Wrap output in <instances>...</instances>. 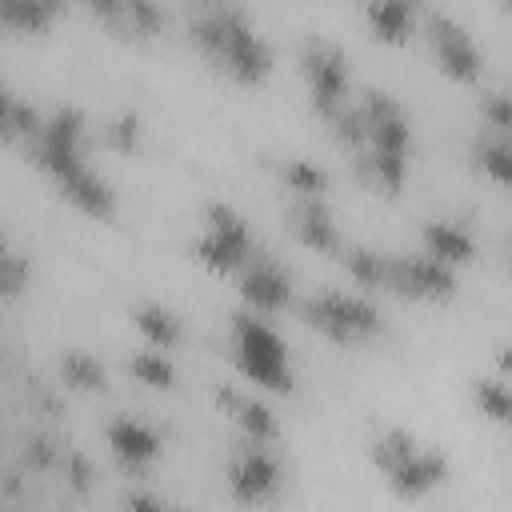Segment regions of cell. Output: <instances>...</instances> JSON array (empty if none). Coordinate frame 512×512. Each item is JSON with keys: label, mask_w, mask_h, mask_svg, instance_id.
<instances>
[{"label": "cell", "mask_w": 512, "mask_h": 512, "mask_svg": "<svg viewBox=\"0 0 512 512\" xmlns=\"http://www.w3.org/2000/svg\"><path fill=\"white\" fill-rule=\"evenodd\" d=\"M192 40L204 48V56L224 68L228 76L252 84V80H264L268 68H272V48L268 40L248 24V12L236 8V4H208L192 16L188 24Z\"/></svg>", "instance_id": "cell-1"}, {"label": "cell", "mask_w": 512, "mask_h": 512, "mask_svg": "<svg viewBox=\"0 0 512 512\" xmlns=\"http://www.w3.org/2000/svg\"><path fill=\"white\" fill-rule=\"evenodd\" d=\"M228 348L236 368L268 388V392H288L292 388V364H288V348L280 340V332L260 316V312H236L232 316V332H228Z\"/></svg>", "instance_id": "cell-2"}, {"label": "cell", "mask_w": 512, "mask_h": 512, "mask_svg": "<svg viewBox=\"0 0 512 512\" xmlns=\"http://www.w3.org/2000/svg\"><path fill=\"white\" fill-rule=\"evenodd\" d=\"M304 320L324 332L328 340L336 344H356V340H368L376 328H380V312L364 300V296H348V292H336V288H324L316 296H308L300 304Z\"/></svg>", "instance_id": "cell-3"}, {"label": "cell", "mask_w": 512, "mask_h": 512, "mask_svg": "<svg viewBox=\"0 0 512 512\" xmlns=\"http://www.w3.org/2000/svg\"><path fill=\"white\" fill-rule=\"evenodd\" d=\"M248 256H252L248 220L232 204L212 200L208 212H204V232L196 240V260L208 264L212 272H236Z\"/></svg>", "instance_id": "cell-4"}, {"label": "cell", "mask_w": 512, "mask_h": 512, "mask_svg": "<svg viewBox=\"0 0 512 512\" xmlns=\"http://www.w3.org/2000/svg\"><path fill=\"white\" fill-rule=\"evenodd\" d=\"M24 144H28V156L44 172L60 176V172H68L72 164L84 160V116L76 108H56L40 120V128Z\"/></svg>", "instance_id": "cell-5"}, {"label": "cell", "mask_w": 512, "mask_h": 512, "mask_svg": "<svg viewBox=\"0 0 512 512\" xmlns=\"http://www.w3.org/2000/svg\"><path fill=\"white\" fill-rule=\"evenodd\" d=\"M300 64H304L316 112L332 116L344 104V92H348V60H344V52L324 36H308L304 52H300Z\"/></svg>", "instance_id": "cell-6"}, {"label": "cell", "mask_w": 512, "mask_h": 512, "mask_svg": "<svg viewBox=\"0 0 512 512\" xmlns=\"http://www.w3.org/2000/svg\"><path fill=\"white\" fill-rule=\"evenodd\" d=\"M228 488L240 504H264L280 488V460L264 440H244L228 460Z\"/></svg>", "instance_id": "cell-7"}, {"label": "cell", "mask_w": 512, "mask_h": 512, "mask_svg": "<svg viewBox=\"0 0 512 512\" xmlns=\"http://www.w3.org/2000/svg\"><path fill=\"white\" fill-rule=\"evenodd\" d=\"M384 288L412 296V300H444L456 288V276L448 264L432 256H392L384 260Z\"/></svg>", "instance_id": "cell-8"}, {"label": "cell", "mask_w": 512, "mask_h": 512, "mask_svg": "<svg viewBox=\"0 0 512 512\" xmlns=\"http://www.w3.org/2000/svg\"><path fill=\"white\" fill-rule=\"evenodd\" d=\"M364 116V148L360 152H380V156H408V116L396 104V96L372 88L360 100Z\"/></svg>", "instance_id": "cell-9"}, {"label": "cell", "mask_w": 512, "mask_h": 512, "mask_svg": "<svg viewBox=\"0 0 512 512\" xmlns=\"http://www.w3.org/2000/svg\"><path fill=\"white\" fill-rule=\"evenodd\" d=\"M240 272V296L256 308V312H276L292 300V280L284 272V264L260 248H252V256L236 268Z\"/></svg>", "instance_id": "cell-10"}, {"label": "cell", "mask_w": 512, "mask_h": 512, "mask_svg": "<svg viewBox=\"0 0 512 512\" xmlns=\"http://www.w3.org/2000/svg\"><path fill=\"white\" fill-rule=\"evenodd\" d=\"M428 40L432 52L440 60V68L456 80H476L480 76V48L472 44V36L464 32V24L448 12H432L428 16Z\"/></svg>", "instance_id": "cell-11"}, {"label": "cell", "mask_w": 512, "mask_h": 512, "mask_svg": "<svg viewBox=\"0 0 512 512\" xmlns=\"http://www.w3.org/2000/svg\"><path fill=\"white\" fill-rule=\"evenodd\" d=\"M288 224L296 232L300 244L316 248V252H340V228L332 220V208L324 204V196H296L292 200V212H288Z\"/></svg>", "instance_id": "cell-12"}, {"label": "cell", "mask_w": 512, "mask_h": 512, "mask_svg": "<svg viewBox=\"0 0 512 512\" xmlns=\"http://www.w3.org/2000/svg\"><path fill=\"white\" fill-rule=\"evenodd\" d=\"M56 184H60V192H64L80 212H88V216H96V220H108V216L116 212V192H112L108 180H104L96 168H88L84 160L72 164L68 172H60Z\"/></svg>", "instance_id": "cell-13"}, {"label": "cell", "mask_w": 512, "mask_h": 512, "mask_svg": "<svg viewBox=\"0 0 512 512\" xmlns=\"http://www.w3.org/2000/svg\"><path fill=\"white\" fill-rule=\"evenodd\" d=\"M108 448L116 452L120 464L144 468L148 460L160 456V432L152 424H144L140 416H116L108 424Z\"/></svg>", "instance_id": "cell-14"}, {"label": "cell", "mask_w": 512, "mask_h": 512, "mask_svg": "<svg viewBox=\"0 0 512 512\" xmlns=\"http://www.w3.org/2000/svg\"><path fill=\"white\" fill-rule=\"evenodd\" d=\"M444 472H448V460L436 452V448H416L400 468H392L388 472V484H392V492H400V496H424L428 488H436L440 480H444Z\"/></svg>", "instance_id": "cell-15"}, {"label": "cell", "mask_w": 512, "mask_h": 512, "mask_svg": "<svg viewBox=\"0 0 512 512\" xmlns=\"http://www.w3.org/2000/svg\"><path fill=\"white\" fill-rule=\"evenodd\" d=\"M216 400H220V408L244 428L248 440H264V444H268V440L276 436V416H272V408H268L264 400H256V396H248V392H236V388H220Z\"/></svg>", "instance_id": "cell-16"}, {"label": "cell", "mask_w": 512, "mask_h": 512, "mask_svg": "<svg viewBox=\"0 0 512 512\" xmlns=\"http://www.w3.org/2000/svg\"><path fill=\"white\" fill-rule=\"evenodd\" d=\"M424 256L440 260V264H468L472 260V236L464 224H452V220H432L424 228Z\"/></svg>", "instance_id": "cell-17"}, {"label": "cell", "mask_w": 512, "mask_h": 512, "mask_svg": "<svg viewBox=\"0 0 512 512\" xmlns=\"http://www.w3.org/2000/svg\"><path fill=\"white\" fill-rule=\"evenodd\" d=\"M96 12L124 36H152L164 24V12L144 0H116V4H96Z\"/></svg>", "instance_id": "cell-18"}, {"label": "cell", "mask_w": 512, "mask_h": 512, "mask_svg": "<svg viewBox=\"0 0 512 512\" xmlns=\"http://www.w3.org/2000/svg\"><path fill=\"white\" fill-rule=\"evenodd\" d=\"M132 320H136V328H140V336L152 344V348H172L176 340H180V320H176V312L168 308V304H160V300H148V304H140L136 312H132Z\"/></svg>", "instance_id": "cell-19"}, {"label": "cell", "mask_w": 512, "mask_h": 512, "mask_svg": "<svg viewBox=\"0 0 512 512\" xmlns=\"http://www.w3.org/2000/svg\"><path fill=\"white\" fill-rule=\"evenodd\" d=\"M412 20H416V8L408 0H372L368 4V24L384 40H404L412 32Z\"/></svg>", "instance_id": "cell-20"}, {"label": "cell", "mask_w": 512, "mask_h": 512, "mask_svg": "<svg viewBox=\"0 0 512 512\" xmlns=\"http://www.w3.org/2000/svg\"><path fill=\"white\" fill-rule=\"evenodd\" d=\"M40 112L28 108L24 100H16L4 84H0V140H28L40 128Z\"/></svg>", "instance_id": "cell-21"}, {"label": "cell", "mask_w": 512, "mask_h": 512, "mask_svg": "<svg viewBox=\"0 0 512 512\" xmlns=\"http://www.w3.org/2000/svg\"><path fill=\"white\" fill-rule=\"evenodd\" d=\"M476 164L496 184H508L512 180V144H508V132H484L476 140Z\"/></svg>", "instance_id": "cell-22"}, {"label": "cell", "mask_w": 512, "mask_h": 512, "mask_svg": "<svg viewBox=\"0 0 512 512\" xmlns=\"http://www.w3.org/2000/svg\"><path fill=\"white\" fill-rule=\"evenodd\" d=\"M280 176H284V184L292 188V196H324V188H328V172H324L320 164L304 160V156L284 160V164H280Z\"/></svg>", "instance_id": "cell-23"}, {"label": "cell", "mask_w": 512, "mask_h": 512, "mask_svg": "<svg viewBox=\"0 0 512 512\" xmlns=\"http://www.w3.org/2000/svg\"><path fill=\"white\" fill-rule=\"evenodd\" d=\"M128 372H132L136 380L152 384V388H172V380H176V368H172L168 352H160V348L132 352V356H128Z\"/></svg>", "instance_id": "cell-24"}, {"label": "cell", "mask_w": 512, "mask_h": 512, "mask_svg": "<svg viewBox=\"0 0 512 512\" xmlns=\"http://www.w3.org/2000/svg\"><path fill=\"white\" fill-rule=\"evenodd\" d=\"M52 16H56V4L48 0H0V24L24 28V32L44 28Z\"/></svg>", "instance_id": "cell-25"}, {"label": "cell", "mask_w": 512, "mask_h": 512, "mask_svg": "<svg viewBox=\"0 0 512 512\" xmlns=\"http://www.w3.org/2000/svg\"><path fill=\"white\" fill-rule=\"evenodd\" d=\"M344 268L364 284V288H384V260L388 252H372V248H340Z\"/></svg>", "instance_id": "cell-26"}, {"label": "cell", "mask_w": 512, "mask_h": 512, "mask_svg": "<svg viewBox=\"0 0 512 512\" xmlns=\"http://www.w3.org/2000/svg\"><path fill=\"white\" fill-rule=\"evenodd\" d=\"M416 448H420V444H416V436H408L404 428H392V432H384V436L372 444V460H376V468L388 476V472H392V468H400Z\"/></svg>", "instance_id": "cell-27"}, {"label": "cell", "mask_w": 512, "mask_h": 512, "mask_svg": "<svg viewBox=\"0 0 512 512\" xmlns=\"http://www.w3.org/2000/svg\"><path fill=\"white\" fill-rule=\"evenodd\" d=\"M60 376H64V384L84 388V392L104 384V368H100V360L88 356V352H80V348L64 352V360H60Z\"/></svg>", "instance_id": "cell-28"}, {"label": "cell", "mask_w": 512, "mask_h": 512, "mask_svg": "<svg viewBox=\"0 0 512 512\" xmlns=\"http://www.w3.org/2000/svg\"><path fill=\"white\" fill-rule=\"evenodd\" d=\"M476 404H480L484 416H492V420H508V412H512L508 384H504V380H476Z\"/></svg>", "instance_id": "cell-29"}, {"label": "cell", "mask_w": 512, "mask_h": 512, "mask_svg": "<svg viewBox=\"0 0 512 512\" xmlns=\"http://www.w3.org/2000/svg\"><path fill=\"white\" fill-rule=\"evenodd\" d=\"M136 116L132 112H120L116 120H108L104 128H100V144H108V148H116V152H128L132 144H136Z\"/></svg>", "instance_id": "cell-30"}, {"label": "cell", "mask_w": 512, "mask_h": 512, "mask_svg": "<svg viewBox=\"0 0 512 512\" xmlns=\"http://www.w3.org/2000/svg\"><path fill=\"white\" fill-rule=\"evenodd\" d=\"M8 256V240H4V232H0V260Z\"/></svg>", "instance_id": "cell-31"}]
</instances>
